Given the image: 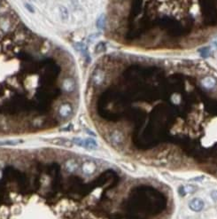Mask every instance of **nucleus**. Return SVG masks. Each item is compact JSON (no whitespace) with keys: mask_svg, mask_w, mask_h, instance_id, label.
Wrapping results in <instances>:
<instances>
[{"mask_svg":"<svg viewBox=\"0 0 217 219\" xmlns=\"http://www.w3.org/2000/svg\"><path fill=\"white\" fill-rule=\"evenodd\" d=\"M111 139H112V142L114 144H120L122 141V135L118 132H114L112 136H111Z\"/></svg>","mask_w":217,"mask_h":219,"instance_id":"nucleus-10","label":"nucleus"},{"mask_svg":"<svg viewBox=\"0 0 217 219\" xmlns=\"http://www.w3.org/2000/svg\"><path fill=\"white\" fill-rule=\"evenodd\" d=\"M211 197L215 201H217V191H213L211 193Z\"/></svg>","mask_w":217,"mask_h":219,"instance_id":"nucleus-14","label":"nucleus"},{"mask_svg":"<svg viewBox=\"0 0 217 219\" xmlns=\"http://www.w3.org/2000/svg\"><path fill=\"white\" fill-rule=\"evenodd\" d=\"M72 142L74 144H76L77 145L81 146V147H83V148H86V149H95L98 147V144L97 142L92 139H81V138H75L73 139V141Z\"/></svg>","mask_w":217,"mask_h":219,"instance_id":"nucleus-1","label":"nucleus"},{"mask_svg":"<svg viewBox=\"0 0 217 219\" xmlns=\"http://www.w3.org/2000/svg\"><path fill=\"white\" fill-rule=\"evenodd\" d=\"M72 107L70 104L68 103H64L62 104L59 108V114L61 117L63 118H66V117H69L72 114Z\"/></svg>","mask_w":217,"mask_h":219,"instance_id":"nucleus-4","label":"nucleus"},{"mask_svg":"<svg viewBox=\"0 0 217 219\" xmlns=\"http://www.w3.org/2000/svg\"><path fill=\"white\" fill-rule=\"evenodd\" d=\"M53 144L55 145H62V146H65V147H70L72 146L73 142L68 140L67 139H63V138H58V139H51L50 140Z\"/></svg>","mask_w":217,"mask_h":219,"instance_id":"nucleus-7","label":"nucleus"},{"mask_svg":"<svg viewBox=\"0 0 217 219\" xmlns=\"http://www.w3.org/2000/svg\"><path fill=\"white\" fill-rule=\"evenodd\" d=\"M201 53H202V56L204 55V57H207L208 54H209V50L207 48H205L204 50L201 51Z\"/></svg>","mask_w":217,"mask_h":219,"instance_id":"nucleus-15","label":"nucleus"},{"mask_svg":"<svg viewBox=\"0 0 217 219\" xmlns=\"http://www.w3.org/2000/svg\"><path fill=\"white\" fill-rule=\"evenodd\" d=\"M197 189V186H181L178 188V193L181 196H185L188 193H193Z\"/></svg>","mask_w":217,"mask_h":219,"instance_id":"nucleus-5","label":"nucleus"},{"mask_svg":"<svg viewBox=\"0 0 217 219\" xmlns=\"http://www.w3.org/2000/svg\"><path fill=\"white\" fill-rule=\"evenodd\" d=\"M60 14H61V17H62V19H67V17H68V12H67V10H66V7H60Z\"/></svg>","mask_w":217,"mask_h":219,"instance_id":"nucleus-13","label":"nucleus"},{"mask_svg":"<svg viewBox=\"0 0 217 219\" xmlns=\"http://www.w3.org/2000/svg\"><path fill=\"white\" fill-rule=\"evenodd\" d=\"M202 84L206 89H212L216 85V80L214 77H206L202 80Z\"/></svg>","mask_w":217,"mask_h":219,"instance_id":"nucleus-8","label":"nucleus"},{"mask_svg":"<svg viewBox=\"0 0 217 219\" xmlns=\"http://www.w3.org/2000/svg\"><path fill=\"white\" fill-rule=\"evenodd\" d=\"M23 141L19 139V140H0V145H17L19 144H21Z\"/></svg>","mask_w":217,"mask_h":219,"instance_id":"nucleus-11","label":"nucleus"},{"mask_svg":"<svg viewBox=\"0 0 217 219\" xmlns=\"http://www.w3.org/2000/svg\"><path fill=\"white\" fill-rule=\"evenodd\" d=\"M78 168V164L75 160H69L66 163V169L69 172H74L76 171Z\"/></svg>","mask_w":217,"mask_h":219,"instance_id":"nucleus-9","label":"nucleus"},{"mask_svg":"<svg viewBox=\"0 0 217 219\" xmlns=\"http://www.w3.org/2000/svg\"><path fill=\"white\" fill-rule=\"evenodd\" d=\"M76 82L71 77H66L62 83V88L66 92H72L76 90Z\"/></svg>","mask_w":217,"mask_h":219,"instance_id":"nucleus-3","label":"nucleus"},{"mask_svg":"<svg viewBox=\"0 0 217 219\" xmlns=\"http://www.w3.org/2000/svg\"><path fill=\"white\" fill-rule=\"evenodd\" d=\"M205 207V202L200 198H194L190 200L189 208L194 212H199Z\"/></svg>","mask_w":217,"mask_h":219,"instance_id":"nucleus-2","label":"nucleus"},{"mask_svg":"<svg viewBox=\"0 0 217 219\" xmlns=\"http://www.w3.org/2000/svg\"><path fill=\"white\" fill-rule=\"evenodd\" d=\"M82 169H83L84 174L91 175L96 170V165H95V163H93L92 162H87L85 163H83Z\"/></svg>","mask_w":217,"mask_h":219,"instance_id":"nucleus-6","label":"nucleus"},{"mask_svg":"<svg viewBox=\"0 0 217 219\" xmlns=\"http://www.w3.org/2000/svg\"><path fill=\"white\" fill-rule=\"evenodd\" d=\"M105 16L104 15H101L99 18L98 19V21H97V26H98V29H104V27H105Z\"/></svg>","mask_w":217,"mask_h":219,"instance_id":"nucleus-12","label":"nucleus"}]
</instances>
